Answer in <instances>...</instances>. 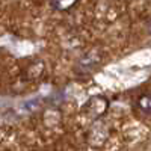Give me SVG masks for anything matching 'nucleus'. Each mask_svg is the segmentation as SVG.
<instances>
[{"mask_svg":"<svg viewBox=\"0 0 151 151\" xmlns=\"http://www.w3.org/2000/svg\"><path fill=\"white\" fill-rule=\"evenodd\" d=\"M136 106L142 113L145 115H151V94H142L137 97Z\"/></svg>","mask_w":151,"mask_h":151,"instance_id":"2","label":"nucleus"},{"mask_svg":"<svg viewBox=\"0 0 151 151\" xmlns=\"http://www.w3.org/2000/svg\"><path fill=\"white\" fill-rule=\"evenodd\" d=\"M74 3H53V6L55 8H59V9H68V8H71Z\"/></svg>","mask_w":151,"mask_h":151,"instance_id":"3","label":"nucleus"},{"mask_svg":"<svg viewBox=\"0 0 151 151\" xmlns=\"http://www.w3.org/2000/svg\"><path fill=\"white\" fill-rule=\"evenodd\" d=\"M107 106H109V101L103 95H95L86 101V104L83 106V110L88 116L95 119V118H100L101 115H104L107 110Z\"/></svg>","mask_w":151,"mask_h":151,"instance_id":"1","label":"nucleus"}]
</instances>
